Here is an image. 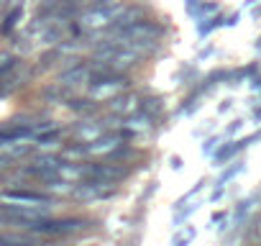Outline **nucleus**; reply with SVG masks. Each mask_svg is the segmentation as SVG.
Listing matches in <instances>:
<instances>
[{"label":"nucleus","instance_id":"obj_1","mask_svg":"<svg viewBox=\"0 0 261 246\" xmlns=\"http://www.w3.org/2000/svg\"><path fill=\"white\" fill-rule=\"evenodd\" d=\"M162 34H164V29H162L159 23L144 18V21H139V23H134V26H128V29L113 34V39H115L120 46H128V49H134V52H139V54H149V52H154V49L159 46Z\"/></svg>","mask_w":261,"mask_h":246},{"label":"nucleus","instance_id":"obj_2","mask_svg":"<svg viewBox=\"0 0 261 246\" xmlns=\"http://www.w3.org/2000/svg\"><path fill=\"white\" fill-rule=\"evenodd\" d=\"M125 6H120V3H115V6H92L90 11H85L82 16H80V29H85V31H108L113 23H115V18L120 16V11H123Z\"/></svg>","mask_w":261,"mask_h":246},{"label":"nucleus","instance_id":"obj_3","mask_svg":"<svg viewBox=\"0 0 261 246\" xmlns=\"http://www.w3.org/2000/svg\"><path fill=\"white\" fill-rule=\"evenodd\" d=\"M6 203L11 205H23V208H51L54 200L46 198V195H39V192H29V190H18V192H3L0 195Z\"/></svg>","mask_w":261,"mask_h":246},{"label":"nucleus","instance_id":"obj_4","mask_svg":"<svg viewBox=\"0 0 261 246\" xmlns=\"http://www.w3.org/2000/svg\"><path fill=\"white\" fill-rule=\"evenodd\" d=\"M118 146H120V136L105 131V134L97 136L95 141H87V144L82 146V154H90V157H110Z\"/></svg>","mask_w":261,"mask_h":246},{"label":"nucleus","instance_id":"obj_5","mask_svg":"<svg viewBox=\"0 0 261 246\" xmlns=\"http://www.w3.org/2000/svg\"><path fill=\"white\" fill-rule=\"evenodd\" d=\"M108 108H110V113H115V115H130V113H136L139 108H141V100H139V95H134V92H118L115 97H110L108 100Z\"/></svg>","mask_w":261,"mask_h":246},{"label":"nucleus","instance_id":"obj_6","mask_svg":"<svg viewBox=\"0 0 261 246\" xmlns=\"http://www.w3.org/2000/svg\"><path fill=\"white\" fill-rule=\"evenodd\" d=\"M90 75H92V67H87V64H72V69H64L59 75V85H64V87L87 85L90 82Z\"/></svg>","mask_w":261,"mask_h":246},{"label":"nucleus","instance_id":"obj_7","mask_svg":"<svg viewBox=\"0 0 261 246\" xmlns=\"http://www.w3.org/2000/svg\"><path fill=\"white\" fill-rule=\"evenodd\" d=\"M144 8L141 6H128V8H123L120 11V16L115 18V23L108 29L110 34H118V31H123V29H128V26H134V23H139V21H144Z\"/></svg>","mask_w":261,"mask_h":246},{"label":"nucleus","instance_id":"obj_8","mask_svg":"<svg viewBox=\"0 0 261 246\" xmlns=\"http://www.w3.org/2000/svg\"><path fill=\"white\" fill-rule=\"evenodd\" d=\"M123 175H125L123 167H110V164H92V167L85 169V177H97V180H105V182H118Z\"/></svg>","mask_w":261,"mask_h":246},{"label":"nucleus","instance_id":"obj_9","mask_svg":"<svg viewBox=\"0 0 261 246\" xmlns=\"http://www.w3.org/2000/svg\"><path fill=\"white\" fill-rule=\"evenodd\" d=\"M102 134H105V126H102V123H97V120L80 123V126L74 129V139H77V141H82V144L95 141V139H97V136H102Z\"/></svg>","mask_w":261,"mask_h":246},{"label":"nucleus","instance_id":"obj_10","mask_svg":"<svg viewBox=\"0 0 261 246\" xmlns=\"http://www.w3.org/2000/svg\"><path fill=\"white\" fill-rule=\"evenodd\" d=\"M31 152L29 144H18V139H8V141H0V157H6V159H21Z\"/></svg>","mask_w":261,"mask_h":246},{"label":"nucleus","instance_id":"obj_11","mask_svg":"<svg viewBox=\"0 0 261 246\" xmlns=\"http://www.w3.org/2000/svg\"><path fill=\"white\" fill-rule=\"evenodd\" d=\"M141 110L149 113L151 118H156L159 113H164V100L162 97H144L141 100Z\"/></svg>","mask_w":261,"mask_h":246},{"label":"nucleus","instance_id":"obj_12","mask_svg":"<svg viewBox=\"0 0 261 246\" xmlns=\"http://www.w3.org/2000/svg\"><path fill=\"white\" fill-rule=\"evenodd\" d=\"M44 97L49 100V103H67V92H64V85H54V87H46L44 90Z\"/></svg>","mask_w":261,"mask_h":246},{"label":"nucleus","instance_id":"obj_13","mask_svg":"<svg viewBox=\"0 0 261 246\" xmlns=\"http://www.w3.org/2000/svg\"><path fill=\"white\" fill-rule=\"evenodd\" d=\"M241 146H243V141H241V144H228V146H223V149L215 154V162H218V164H223V162H225V159H230Z\"/></svg>","mask_w":261,"mask_h":246},{"label":"nucleus","instance_id":"obj_14","mask_svg":"<svg viewBox=\"0 0 261 246\" xmlns=\"http://www.w3.org/2000/svg\"><path fill=\"white\" fill-rule=\"evenodd\" d=\"M13 64H16V57H11L8 52H0V77H3Z\"/></svg>","mask_w":261,"mask_h":246},{"label":"nucleus","instance_id":"obj_15","mask_svg":"<svg viewBox=\"0 0 261 246\" xmlns=\"http://www.w3.org/2000/svg\"><path fill=\"white\" fill-rule=\"evenodd\" d=\"M18 18H21V8H16V11H13V13L6 18V23H3V29H0V31H3V34H8V31H11V29L18 23Z\"/></svg>","mask_w":261,"mask_h":246},{"label":"nucleus","instance_id":"obj_16","mask_svg":"<svg viewBox=\"0 0 261 246\" xmlns=\"http://www.w3.org/2000/svg\"><path fill=\"white\" fill-rule=\"evenodd\" d=\"M195 238V228H187V231H179L177 236H174V243L179 246V243H187V241H192Z\"/></svg>","mask_w":261,"mask_h":246},{"label":"nucleus","instance_id":"obj_17","mask_svg":"<svg viewBox=\"0 0 261 246\" xmlns=\"http://www.w3.org/2000/svg\"><path fill=\"white\" fill-rule=\"evenodd\" d=\"M236 172H241V164H236V167H230V169H228V172H225V175H223V177H220V185H223V182H225V180H230V177H233V175H236Z\"/></svg>","mask_w":261,"mask_h":246},{"label":"nucleus","instance_id":"obj_18","mask_svg":"<svg viewBox=\"0 0 261 246\" xmlns=\"http://www.w3.org/2000/svg\"><path fill=\"white\" fill-rule=\"evenodd\" d=\"M215 144H218V141H215V139H210V141H207V144H205V146H202V152H205V154H210V152H213V146H215Z\"/></svg>","mask_w":261,"mask_h":246},{"label":"nucleus","instance_id":"obj_19","mask_svg":"<svg viewBox=\"0 0 261 246\" xmlns=\"http://www.w3.org/2000/svg\"><path fill=\"white\" fill-rule=\"evenodd\" d=\"M253 236L261 241V218H258V220H256V226H253Z\"/></svg>","mask_w":261,"mask_h":246},{"label":"nucleus","instance_id":"obj_20","mask_svg":"<svg viewBox=\"0 0 261 246\" xmlns=\"http://www.w3.org/2000/svg\"><path fill=\"white\" fill-rule=\"evenodd\" d=\"M256 118H261V110H256Z\"/></svg>","mask_w":261,"mask_h":246},{"label":"nucleus","instance_id":"obj_21","mask_svg":"<svg viewBox=\"0 0 261 246\" xmlns=\"http://www.w3.org/2000/svg\"><path fill=\"white\" fill-rule=\"evenodd\" d=\"M256 46H258V49H261V36H258V44H256Z\"/></svg>","mask_w":261,"mask_h":246}]
</instances>
